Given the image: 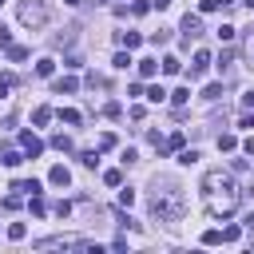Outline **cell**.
I'll use <instances>...</instances> for the list:
<instances>
[{
    "label": "cell",
    "instance_id": "cell-26",
    "mask_svg": "<svg viewBox=\"0 0 254 254\" xmlns=\"http://www.w3.org/2000/svg\"><path fill=\"white\" fill-rule=\"evenodd\" d=\"M183 143H187V139H183V131H175V135H171V143H167V151H183Z\"/></svg>",
    "mask_w": 254,
    "mask_h": 254
},
{
    "label": "cell",
    "instance_id": "cell-36",
    "mask_svg": "<svg viewBox=\"0 0 254 254\" xmlns=\"http://www.w3.org/2000/svg\"><path fill=\"white\" fill-rule=\"evenodd\" d=\"M242 151H246V155H254V135H250V139L242 143Z\"/></svg>",
    "mask_w": 254,
    "mask_h": 254
},
{
    "label": "cell",
    "instance_id": "cell-4",
    "mask_svg": "<svg viewBox=\"0 0 254 254\" xmlns=\"http://www.w3.org/2000/svg\"><path fill=\"white\" fill-rule=\"evenodd\" d=\"M207 68H211V52H195V64H190V80L207 76Z\"/></svg>",
    "mask_w": 254,
    "mask_h": 254
},
{
    "label": "cell",
    "instance_id": "cell-23",
    "mask_svg": "<svg viewBox=\"0 0 254 254\" xmlns=\"http://www.w3.org/2000/svg\"><path fill=\"white\" fill-rule=\"evenodd\" d=\"M163 95H167V91L159 87V84H155V87H147V100H151V104H163Z\"/></svg>",
    "mask_w": 254,
    "mask_h": 254
},
{
    "label": "cell",
    "instance_id": "cell-14",
    "mask_svg": "<svg viewBox=\"0 0 254 254\" xmlns=\"http://www.w3.org/2000/svg\"><path fill=\"white\" fill-rule=\"evenodd\" d=\"M179 163H183V167H190V163H199V151H195V147H190V151L183 147V151H179Z\"/></svg>",
    "mask_w": 254,
    "mask_h": 254
},
{
    "label": "cell",
    "instance_id": "cell-20",
    "mask_svg": "<svg viewBox=\"0 0 254 254\" xmlns=\"http://www.w3.org/2000/svg\"><path fill=\"white\" fill-rule=\"evenodd\" d=\"M218 95H222V84H207L203 87V100H218Z\"/></svg>",
    "mask_w": 254,
    "mask_h": 254
},
{
    "label": "cell",
    "instance_id": "cell-6",
    "mask_svg": "<svg viewBox=\"0 0 254 254\" xmlns=\"http://www.w3.org/2000/svg\"><path fill=\"white\" fill-rule=\"evenodd\" d=\"M12 190H16V195H40L44 187H40L36 179H20V183H12Z\"/></svg>",
    "mask_w": 254,
    "mask_h": 254
},
{
    "label": "cell",
    "instance_id": "cell-3",
    "mask_svg": "<svg viewBox=\"0 0 254 254\" xmlns=\"http://www.w3.org/2000/svg\"><path fill=\"white\" fill-rule=\"evenodd\" d=\"M20 147H24V155H28V159H40V155H44V143L32 135V131H24V135H20Z\"/></svg>",
    "mask_w": 254,
    "mask_h": 254
},
{
    "label": "cell",
    "instance_id": "cell-31",
    "mask_svg": "<svg viewBox=\"0 0 254 254\" xmlns=\"http://www.w3.org/2000/svg\"><path fill=\"white\" fill-rule=\"evenodd\" d=\"M218 40H227V44H231V40H234V28H231V24H222V28H218Z\"/></svg>",
    "mask_w": 254,
    "mask_h": 254
},
{
    "label": "cell",
    "instance_id": "cell-24",
    "mask_svg": "<svg viewBox=\"0 0 254 254\" xmlns=\"http://www.w3.org/2000/svg\"><path fill=\"white\" fill-rule=\"evenodd\" d=\"M80 163H84V167H95V163H100V151H84Z\"/></svg>",
    "mask_w": 254,
    "mask_h": 254
},
{
    "label": "cell",
    "instance_id": "cell-21",
    "mask_svg": "<svg viewBox=\"0 0 254 254\" xmlns=\"http://www.w3.org/2000/svg\"><path fill=\"white\" fill-rule=\"evenodd\" d=\"M234 147H238L234 135H218V151H234Z\"/></svg>",
    "mask_w": 254,
    "mask_h": 254
},
{
    "label": "cell",
    "instance_id": "cell-28",
    "mask_svg": "<svg viewBox=\"0 0 254 254\" xmlns=\"http://www.w3.org/2000/svg\"><path fill=\"white\" fill-rule=\"evenodd\" d=\"M203 242H207V246H218V242H222V231H207Z\"/></svg>",
    "mask_w": 254,
    "mask_h": 254
},
{
    "label": "cell",
    "instance_id": "cell-7",
    "mask_svg": "<svg viewBox=\"0 0 254 254\" xmlns=\"http://www.w3.org/2000/svg\"><path fill=\"white\" fill-rule=\"evenodd\" d=\"M199 32H203V20H199V16H183V36H187V40L199 36Z\"/></svg>",
    "mask_w": 254,
    "mask_h": 254
},
{
    "label": "cell",
    "instance_id": "cell-29",
    "mask_svg": "<svg viewBox=\"0 0 254 254\" xmlns=\"http://www.w3.org/2000/svg\"><path fill=\"white\" fill-rule=\"evenodd\" d=\"M60 119H64V123H80V111H72V107H64V111H60Z\"/></svg>",
    "mask_w": 254,
    "mask_h": 254
},
{
    "label": "cell",
    "instance_id": "cell-33",
    "mask_svg": "<svg viewBox=\"0 0 254 254\" xmlns=\"http://www.w3.org/2000/svg\"><path fill=\"white\" fill-rule=\"evenodd\" d=\"M115 147V135H100V151H111Z\"/></svg>",
    "mask_w": 254,
    "mask_h": 254
},
{
    "label": "cell",
    "instance_id": "cell-8",
    "mask_svg": "<svg viewBox=\"0 0 254 254\" xmlns=\"http://www.w3.org/2000/svg\"><path fill=\"white\" fill-rule=\"evenodd\" d=\"M119 44H123L127 52H131V48H139V44H143V36H139V32H123V36H119Z\"/></svg>",
    "mask_w": 254,
    "mask_h": 254
},
{
    "label": "cell",
    "instance_id": "cell-18",
    "mask_svg": "<svg viewBox=\"0 0 254 254\" xmlns=\"http://www.w3.org/2000/svg\"><path fill=\"white\" fill-rule=\"evenodd\" d=\"M187 100H190V87H179V91H171V104H179V107H183Z\"/></svg>",
    "mask_w": 254,
    "mask_h": 254
},
{
    "label": "cell",
    "instance_id": "cell-11",
    "mask_svg": "<svg viewBox=\"0 0 254 254\" xmlns=\"http://www.w3.org/2000/svg\"><path fill=\"white\" fill-rule=\"evenodd\" d=\"M52 72H56V60H48V56H44V60L36 64V76H44V80H48Z\"/></svg>",
    "mask_w": 254,
    "mask_h": 254
},
{
    "label": "cell",
    "instance_id": "cell-12",
    "mask_svg": "<svg viewBox=\"0 0 254 254\" xmlns=\"http://www.w3.org/2000/svg\"><path fill=\"white\" fill-rule=\"evenodd\" d=\"M155 72H159V64H155V60H139V76H143V80H151Z\"/></svg>",
    "mask_w": 254,
    "mask_h": 254
},
{
    "label": "cell",
    "instance_id": "cell-39",
    "mask_svg": "<svg viewBox=\"0 0 254 254\" xmlns=\"http://www.w3.org/2000/svg\"><path fill=\"white\" fill-rule=\"evenodd\" d=\"M242 4H246V8H254V0H242Z\"/></svg>",
    "mask_w": 254,
    "mask_h": 254
},
{
    "label": "cell",
    "instance_id": "cell-17",
    "mask_svg": "<svg viewBox=\"0 0 254 254\" xmlns=\"http://www.w3.org/2000/svg\"><path fill=\"white\" fill-rule=\"evenodd\" d=\"M179 68H183V64H179L175 56H167V60H163V72H167V76H179Z\"/></svg>",
    "mask_w": 254,
    "mask_h": 254
},
{
    "label": "cell",
    "instance_id": "cell-1",
    "mask_svg": "<svg viewBox=\"0 0 254 254\" xmlns=\"http://www.w3.org/2000/svg\"><path fill=\"white\" fill-rule=\"evenodd\" d=\"M151 211H155V218H179V214H183V203H179V195H175V187L155 190V195H151Z\"/></svg>",
    "mask_w": 254,
    "mask_h": 254
},
{
    "label": "cell",
    "instance_id": "cell-32",
    "mask_svg": "<svg viewBox=\"0 0 254 254\" xmlns=\"http://www.w3.org/2000/svg\"><path fill=\"white\" fill-rule=\"evenodd\" d=\"M8 44H12V32H8L4 24H0V48H8Z\"/></svg>",
    "mask_w": 254,
    "mask_h": 254
},
{
    "label": "cell",
    "instance_id": "cell-27",
    "mask_svg": "<svg viewBox=\"0 0 254 254\" xmlns=\"http://www.w3.org/2000/svg\"><path fill=\"white\" fill-rule=\"evenodd\" d=\"M104 183H107V187H119L123 175H119V171H104Z\"/></svg>",
    "mask_w": 254,
    "mask_h": 254
},
{
    "label": "cell",
    "instance_id": "cell-13",
    "mask_svg": "<svg viewBox=\"0 0 254 254\" xmlns=\"http://www.w3.org/2000/svg\"><path fill=\"white\" fill-rule=\"evenodd\" d=\"M52 119V107H36V111H32V123H36V127H44Z\"/></svg>",
    "mask_w": 254,
    "mask_h": 254
},
{
    "label": "cell",
    "instance_id": "cell-25",
    "mask_svg": "<svg viewBox=\"0 0 254 254\" xmlns=\"http://www.w3.org/2000/svg\"><path fill=\"white\" fill-rule=\"evenodd\" d=\"M238 234H242L238 227H222V242H238Z\"/></svg>",
    "mask_w": 254,
    "mask_h": 254
},
{
    "label": "cell",
    "instance_id": "cell-22",
    "mask_svg": "<svg viewBox=\"0 0 254 254\" xmlns=\"http://www.w3.org/2000/svg\"><path fill=\"white\" fill-rule=\"evenodd\" d=\"M131 203H135V190L123 187V190H119V207H131Z\"/></svg>",
    "mask_w": 254,
    "mask_h": 254
},
{
    "label": "cell",
    "instance_id": "cell-9",
    "mask_svg": "<svg viewBox=\"0 0 254 254\" xmlns=\"http://www.w3.org/2000/svg\"><path fill=\"white\" fill-rule=\"evenodd\" d=\"M76 87H80V84H76L72 76H64V80H56V91H60V95H72Z\"/></svg>",
    "mask_w": 254,
    "mask_h": 254
},
{
    "label": "cell",
    "instance_id": "cell-19",
    "mask_svg": "<svg viewBox=\"0 0 254 254\" xmlns=\"http://www.w3.org/2000/svg\"><path fill=\"white\" fill-rule=\"evenodd\" d=\"M20 163H24L20 151H4V167H20Z\"/></svg>",
    "mask_w": 254,
    "mask_h": 254
},
{
    "label": "cell",
    "instance_id": "cell-16",
    "mask_svg": "<svg viewBox=\"0 0 254 254\" xmlns=\"http://www.w3.org/2000/svg\"><path fill=\"white\" fill-rule=\"evenodd\" d=\"M24 234H28V227H24V222H12V227H8V238H12V242H20Z\"/></svg>",
    "mask_w": 254,
    "mask_h": 254
},
{
    "label": "cell",
    "instance_id": "cell-5",
    "mask_svg": "<svg viewBox=\"0 0 254 254\" xmlns=\"http://www.w3.org/2000/svg\"><path fill=\"white\" fill-rule=\"evenodd\" d=\"M48 183H52V187H68V183H72V171H68V167H52V171H48Z\"/></svg>",
    "mask_w": 254,
    "mask_h": 254
},
{
    "label": "cell",
    "instance_id": "cell-35",
    "mask_svg": "<svg viewBox=\"0 0 254 254\" xmlns=\"http://www.w3.org/2000/svg\"><path fill=\"white\" fill-rule=\"evenodd\" d=\"M246 52H250V60H254V28H250V44H246ZM254 68V64H250Z\"/></svg>",
    "mask_w": 254,
    "mask_h": 254
},
{
    "label": "cell",
    "instance_id": "cell-10",
    "mask_svg": "<svg viewBox=\"0 0 254 254\" xmlns=\"http://www.w3.org/2000/svg\"><path fill=\"white\" fill-rule=\"evenodd\" d=\"M111 64H115V68H119V72H127V68H131V64H135V60H131V52H115V60H111Z\"/></svg>",
    "mask_w": 254,
    "mask_h": 254
},
{
    "label": "cell",
    "instance_id": "cell-38",
    "mask_svg": "<svg viewBox=\"0 0 254 254\" xmlns=\"http://www.w3.org/2000/svg\"><path fill=\"white\" fill-rule=\"evenodd\" d=\"M64 4H72V8H76V4H80V0H64Z\"/></svg>",
    "mask_w": 254,
    "mask_h": 254
},
{
    "label": "cell",
    "instance_id": "cell-37",
    "mask_svg": "<svg viewBox=\"0 0 254 254\" xmlns=\"http://www.w3.org/2000/svg\"><path fill=\"white\" fill-rule=\"evenodd\" d=\"M218 4H222V8H231V4H234V0H218Z\"/></svg>",
    "mask_w": 254,
    "mask_h": 254
},
{
    "label": "cell",
    "instance_id": "cell-2",
    "mask_svg": "<svg viewBox=\"0 0 254 254\" xmlns=\"http://www.w3.org/2000/svg\"><path fill=\"white\" fill-rule=\"evenodd\" d=\"M20 24H24V28H44V24H48L44 0H24V4H20Z\"/></svg>",
    "mask_w": 254,
    "mask_h": 254
},
{
    "label": "cell",
    "instance_id": "cell-30",
    "mask_svg": "<svg viewBox=\"0 0 254 254\" xmlns=\"http://www.w3.org/2000/svg\"><path fill=\"white\" fill-rule=\"evenodd\" d=\"M52 147H56V151H68V147H72V139H68V135H56V139H52Z\"/></svg>",
    "mask_w": 254,
    "mask_h": 254
},
{
    "label": "cell",
    "instance_id": "cell-15",
    "mask_svg": "<svg viewBox=\"0 0 254 254\" xmlns=\"http://www.w3.org/2000/svg\"><path fill=\"white\" fill-rule=\"evenodd\" d=\"M8 60H12V64L28 60V48H20V44H8Z\"/></svg>",
    "mask_w": 254,
    "mask_h": 254
},
{
    "label": "cell",
    "instance_id": "cell-34",
    "mask_svg": "<svg viewBox=\"0 0 254 254\" xmlns=\"http://www.w3.org/2000/svg\"><path fill=\"white\" fill-rule=\"evenodd\" d=\"M238 127H250V131H254V115H242V119H238Z\"/></svg>",
    "mask_w": 254,
    "mask_h": 254
}]
</instances>
